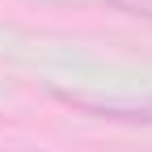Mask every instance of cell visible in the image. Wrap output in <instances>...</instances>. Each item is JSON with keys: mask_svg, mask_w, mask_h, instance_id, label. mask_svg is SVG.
Returning a JSON list of instances; mask_svg holds the SVG:
<instances>
[{"mask_svg": "<svg viewBox=\"0 0 152 152\" xmlns=\"http://www.w3.org/2000/svg\"><path fill=\"white\" fill-rule=\"evenodd\" d=\"M110 4H118V9H144V13H152V0H110Z\"/></svg>", "mask_w": 152, "mask_h": 152, "instance_id": "1", "label": "cell"}]
</instances>
